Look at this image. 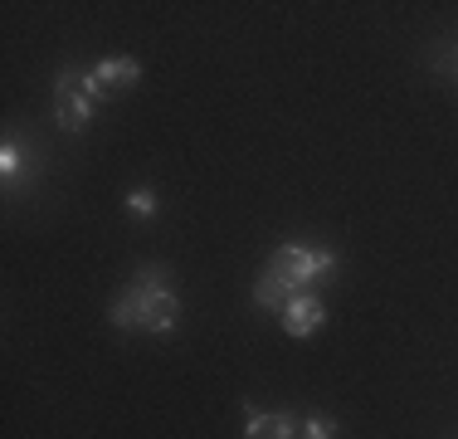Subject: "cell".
Returning a JSON list of instances; mask_svg holds the SVG:
<instances>
[{
  "label": "cell",
  "mask_w": 458,
  "mask_h": 439,
  "mask_svg": "<svg viewBox=\"0 0 458 439\" xmlns=\"http://www.w3.org/2000/svg\"><path fill=\"white\" fill-rule=\"evenodd\" d=\"M157 211H161L157 191H132V195H127V215H132V220H157Z\"/></svg>",
  "instance_id": "8"
},
{
  "label": "cell",
  "mask_w": 458,
  "mask_h": 439,
  "mask_svg": "<svg viewBox=\"0 0 458 439\" xmlns=\"http://www.w3.org/2000/svg\"><path fill=\"white\" fill-rule=\"evenodd\" d=\"M171 269L166 263H141L132 273L117 303L107 307V323L117 332H151V337H171L176 332V317H181V298L166 288Z\"/></svg>",
  "instance_id": "1"
},
{
  "label": "cell",
  "mask_w": 458,
  "mask_h": 439,
  "mask_svg": "<svg viewBox=\"0 0 458 439\" xmlns=\"http://www.w3.org/2000/svg\"><path fill=\"white\" fill-rule=\"evenodd\" d=\"M322 323H327V307L318 293H298V298H288V307H283V332L288 337H318L322 332Z\"/></svg>",
  "instance_id": "4"
},
{
  "label": "cell",
  "mask_w": 458,
  "mask_h": 439,
  "mask_svg": "<svg viewBox=\"0 0 458 439\" xmlns=\"http://www.w3.org/2000/svg\"><path fill=\"white\" fill-rule=\"evenodd\" d=\"M264 439H302L298 435V415H293V410L264 415Z\"/></svg>",
  "instance_id": "7"
},
{
  "label": "cell",
  "mask_w": 458,
  "mask_h": 439,
  "mask_svg": "<svg viewBox=\"0 0 458 439\" xmlns=\"http://www.w3.org/2000/svg\"><path fill=\"white\" fill-rule=\"evenodd\" d=\"M342 425L332 420V415H312V420H302V439H336Z\"/></svg>",
  "instance_id": "9"
},
{
  "label": "cell",
  "mask_w": 458,
  "mask_h": 439,
  "mask_svg": "<svg viewBox=\"0 0 458 439\" xmlns=\"http://www.w3.org/2000/svg\"><path fill=\"white\" fill-rule=\"evenodd\" d=\"M83 69H59V79H54V117H59V127H69V132H83L93 123V98L83 93Z\"/></svg>",
  "instance_id": "3"
},
{
  "label": "cell",
  "mask_w": 458,
  "mask_h": 439,
  "mask_svg": "<svg viewBox=\"0 0 458 439\" xmlns=\"http://www.w3.org/2000/svg\"><path fill=\"white\" fill-rule=\"evenodd\" d=\"M93 73H98V83H103V88L123 93V88H137V79H141V64L132 59V54H117V59L93 64Z\"/></svg>",
  "instance_id": "5"
},
{
  "label": "cell",
  "mask_w": 458,
  "mask_h": 439,
  "mask_svg": "<svg viewBox=\"0 0 458 439\" xmlns=\"http://www.w3.org/2000/svg\"><path fill=\"white\" fill-rule=\"evenodd\" d=\"M336 269V254L322 245H302V239H288V245H278L268 263L259 269L254 279V307H264V313H283L288 298H298V293H308V283H318L322 273Z\"/></svg>",
  "instance_id": "2"
},
{
  "label": "cell",
  "mask_w": 458,
  "mask_h": 439,
  "mask_svg": "<svg viewBox=\"0 0 458 439\" xmlns=\"http://www.w3.org/2000/svg\"><path fill=\"white\" fill-rule=\"evenodd\" d=\"M454 73H458V69H454Z\"/></svg>",
  "instance_id": "11"
},
{
  "label": "cell",
  "mask_w": 458,
  "mask_h": 439,
  "mask_svg": "<svg viewBox=\"0 0 458 439\" xmlns=\"http://www.w3.org/2000/svg\"><path fill=\"white\" fill-rule=\"evenodd\" d=\"M244 439H264V415L254 400H244Z\"/></svg>",
  "instance_id": "10"
},
{
  "label": "cell",
  "mask_w": 458,
  "mask_h": 439,
  "mask_svg": "<svg viewBox=\"0 0 458 439\" xmlns=\"http://www.w3.org/2000/svg\"><path fill=\"white\" fill-rule=\"evenodd\" d=\"M20 176H25V151H20V142H5L0 147V181L15 185Z\"/></svg>",
  "instance_id": "6"
}]
</instances>
